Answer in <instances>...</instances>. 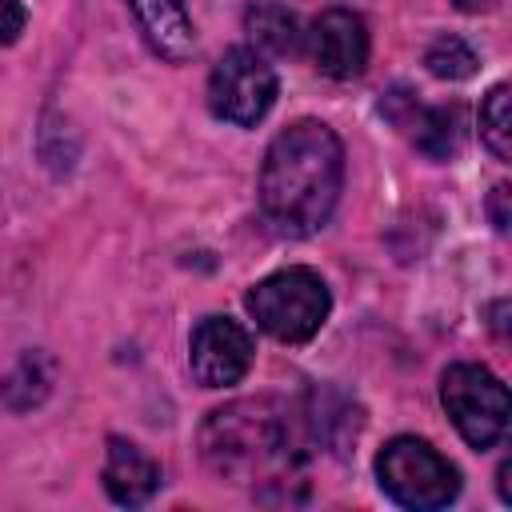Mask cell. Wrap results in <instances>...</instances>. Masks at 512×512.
Wrapping results in <instances>:
<instances>
[{"label": "cell", "mask_w": 512, "mask_h": 512, "mask_svg": "<svg viewBox=\"0 0 512 512\" xmlns=\"http://www.w3.org/2000/svg\"><path fill=\"white\" fill-rule=\"evenodd\" d=\"M252 320L280 344H304L320 332V324L328 320L332 296L328 284L320 280V272L312 268H280L272 276H264L248 296H244Z\"/></svg>", "instance_id": "3"}, {"label": "cell", "mask_w": 512, "mask_h": 512, "mask_svg": "<svg viewBox=\"0 0 512 512\" xmlns=\"http://www.w3.org/2000/svg\"><path fill=\"white\" fill-rule=\"evenodd\" d=\"M504 200H508V184H500V188H496V196H492V220H496V228H508Z\"/></svg>", "instance_id": "17"}, {"label": "cell", "mask_w": 512, "mask_h": 512, "mask_svg": "<svg viewBox=\"0 0 512 512\" xmlns=\"http://www.w3.org/2000/svg\"><path fill=\"white\" fill-rule=\"evenodd\" d=\"M244 32L256 40V48H264V52H272V56H292V52H300V40H304L296 16H292L284 4H276V0H256V4H248V12H244Z\"/></svg>", "instance_id": "11"}, {"label": "cell", "mask_w": 512, "mask_h": 512, "mask_svg": "<svg viewBox=\"0 0 512 512\" xmlns=\"http://www.w3.org/2000/svg\"><path fill=\"white\" fill-rule=\"evenodd\" d=\"M508 84H496L480 108V136L484 144L492 148L496 160H508L512 156V116H508Z\"/></svg>", "instance_id": "14"}, {"label": "cell", "mask_w": 512, "mask_h": 512, "mask_svg": "<svg viewBox=\"0 0 512 512\" xmlns=\"http://www.w3.org/2000/svg\"><path fill=\"white\" fill-rule=\"evenodd\" d=\"M104 488L116 504L124 508H140L152 500V492L160 488V468L148 452H140L132 440L112 436L108 440V460H104Z\"/></svg>", "instance_id": "10"}, {"label": "cell", "mask_w": 512, "mask_h": 512, "mask_svg": "<svg viewBox=\"0 0 512 512\" xmlns=\"http://www.w3.org/2000/svg\"><path fill=\"white\" fill-rule=\"evenodd\" d=\"M376 476H380V488L396 504L416 508V512L444 508L460 492V472L428 440H416V436L388 440L376 456Z\"/></svg>", "instance_id": "4"}, {"label": "cell", "mask_w": 512, "mask_h": 512, "mask_svg": "<svg viewBox=\"0 0 512 512\" xmlns=\"http://www.w3.org/2000/svg\"><path fill=\"white\" fill-rule=\"evenodd\" d=\"M424 64L432 76H444V80H464L476 72V52L460 40V36H440L432 40V48L424 52Z\"/></svg>", "instance_id": "15"}, {"label": "cell", "mask_w": 512, "mask_h": 512, "mask_svg": "<svg viewBox=\"0 0 512 512\" xmlns=\"http://www.w3.org/2000/svg\"><path fill=\"white\" fill-rule=\"evenodd\" d=\"M288 448V408L276 396H244L200 424V460L224 480H252Z\"/></svg>", "instance_id": "2"}, {"label": "cell", "mask_w": 512, "mask_h": 512, "mask_svg": "<svg viewBox=\"0 0 512 512\" xmlns=\"http://www.w3.org/2000/svg\"><path fill=\"white\" fill-rule=\"evenodd\" d=\"M416 148L432 160H448L460 148V108H428L416 120Z\"/></svg>", "instance_id": "13"}, {"label": "cell", "mask_w": 512, "mask_h": 512, "mask_svg": "<svg viewBox=\"0 0 512 512\" xmlns=\"http://www.w3.org/2000/svg\"><path fill=\"white\" fill-rule=\"evenodd\" d=\"M144 40L172 64L188 60L196 52V28L184 8V0H128Z\"/></svg>", "instance_id": "9"}, {"label": "cell", "mask_w": 512, "mask_h": 512, "mask_svg": "<svg viewBox=\"0 0 512 512\" xmlns=\"http://www.w3.org/2000/svg\"><path fill=\"white\" fill-rule=\"evenodd\" d=\"M52 388V364L40 356V352H28L4 380H0V396L12 412H24L32 404H40Z\"/></svg>", "instance_id": "12"}, {"label": "cell", "mask_w": 512, "mask_h": 512, "mask_svg": "<svg viewBox=\"0 0 512 512\" xmlns=\"http://www.w3.org/2000/svg\"><path fill=\"white\" fill-rule=\"evenodd\" d=\"M252 356H256L252 332L232 316H204L192 332L188 364L204 388H228L244 380V372L252 368Z\"/></svg>", "instance_id": "7"}, {"label": "cell", "mask_w": 512, "mask_h": 512, "mask_svg": "<svg viewBox=\"0 0 512 512\" xmlns=\"http://www.w3.org/2000/svg\"><path fill=\"white\" fill-rule=\"evenodd\" d=\"M28 24L24 0H0V44H16Z\"/></svg>", "instance_id": "16"}, {"label": "cell", "mask_w": 512, "mask_h": 512, "mask_svg": "<svg viewBox=\"0 0 512 512\" xmlns=\"http://www.w3.org/2000/svg\"><path fill=\"white\" fill-rule=\"evenodd\" d=\"M312 60L332 80H352L368 64V28L352 8H328L308 32Z\"/></svg>", "instance_id": "8"}, {"label": "cell", "mask_w": 512, "mask_h": 512, "mask_svg": "<svg viewBox=\"0 0 512 512\" xmlns=\"http://www.w3.org/2000/svg\"><path fill=\"white\" fill-rule=\"evenodd\" d=\"M276 100V72L256 48H228L208 76V104L228 124H256Z\"/></svg>", "instance_id": "6"}, {"label": "cell", "mask_w": 512, "mask_h": 512, "mask_svg": "<svg viewBox=\"0 0 512 512\" xmlns=\"http://www.w3.org/2000/svg\"><path fill=\"white\" fill-rule=\"evenodd\" d=\"M344 184V148L320 120H296L264 152L260 208L284 236H308L328 224Z\"/></svg>", "instance_id": "1"}, {"label": "cell", "mask_w": 512, "mask_h": 512, "mask_svg": "<svg viewBox=\"0 0 512 512\" xmlns=\"http://www.w3.org/2000/svg\"><path fill=\"white\" fill-rule=\"evenodd\" d=\"M440 400L472 448H492L508 432V388L480 364H452L440 376Z\"/></svg>", "instance_id": "5"}]
</instances>
